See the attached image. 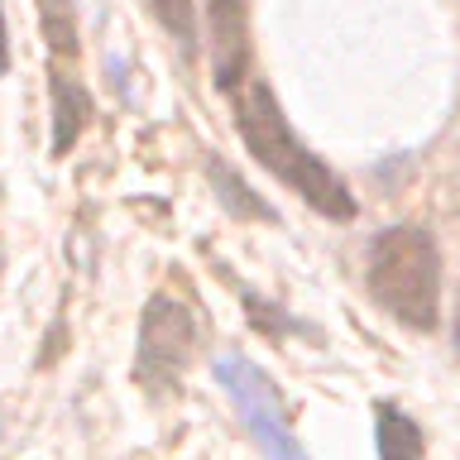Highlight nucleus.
I'll return each mask as SVG.
<instances>
[{"label":"nucleus","mask_w":460,"mask_h":460,"mask_svg":"<svg viewBox=\"0 0 460 460\" xmlns=\"http://www.w3.org/2000/svg\"><path fill=\"white\" fill-rule=\"evenodd\" d=\"M235 125H240V139L250 144V154L279 182L293 187L302 201H312V207L322 216H331V221H350L355 216V201L345 192V182L316 154H307V144L288 129L279 101H273V92L264 82L235 86Z\"/></svg>","instance_id":"1"},{"label":"nucleus","mask_w":460,"mask_h":460,"mask_svg":"<svg viewBox=\"0 0 460 460\" xmlns=\"http://www.w3.org/2000/svg\"><path fill=\"white\" fill-rule=\"evenodd\" d=\"M369 293L402 326L431 331L441 312V259L427 230L398 226L369 244Z\"/></svg>","instance_id":"2"},{"label":"nucleus","mask_w":460,"mask_h":460,"mask_svg":"<svg viewBox=\"0 0 460 460\" xmlns=\"http://www.w3.org/2000/svg\"><path fill=\"white\" fill-rule=\"evenodd\" d=\"M221 384H226V394L235 398V408L259 437V446L269 451V460H302V446L293 441V431H288L283 408H279V398H273L264 374L254 365H244V359H221Z\"/></svg>","instance_id":"3"},{"label":"nucleus","mask_w":460,"mask_h":460,"mask_svg":"<svg viewBox=\"0 0 460 460\" xmlns=\"http://www.w3.org/2000/svg\"><path fill=\"white\" fill-rule=\"evenodd\" d=\"M197 350V326L192 312L178 307V302H149V316H144V369L154 365V379H172Z\"/></svg>","instance_id":"4"},{"label":"nucleus","mask_w":460,"mask_h":460,"mask_svg":"<svg viewBox=\"0 0 460 460\" xmlns=\"http://www.w3.org/2000/svg\"><path fill=\"white\" fill-rule=\"evenodd\" d=\"M207 24H211V58H216V82L226 92L244 86L250 67V0H207Z\"/></svg>","instance_id":"5"},{"label":"nucleus","mask_w":460,"mask_h":460,"mask_svg":"<svg viewBox=\"0 0 460 460\" xmlns=\"http://www.w3.org/2000/svg\"><path fill=\"white\" fill-rule=\"evenodd\" d=\"M53 154H67L72 144H77V135L86 129V120H92V96L82 92L77 82L67 77H53Z\"/></svg>","instance_id":"6"},{"label":"nucleus","mask_w":460,"mask_h":460,"mask_svg":"<svg viewBox=\"0 0 460 460\" xmlns=\"http://www.w3.org/2000/svg\"><path fill=\"white\" fill-rule=\"evenodd\" d=\"M379 451L384 460H422V431L398 408H379Z\"/></svg>","instance_id":"7"},{"label":"nucleus","mask_w":460,"mask_h":460,"mask_svg":"<svg viewBox=\"0 0 460 460\" xmlns=\"http://www.w3.org/2000/svg\"><path fill=\"white\" fill-rule=\"evenodd\" d=\"M43 29H49L53 53H77V20H72L67 0H43Z\"/></svg>","instance_id":"8"},{"label":"nucleus","mask_w":460,"mask_h":460,"mask_svg":"<svg viewBox=\"0 0 460 460\" xmlns=\"http://www.w3.org/2000/svg\"><path fill=\"white\" fill-rule=\"evenodd\" d=\"M154 14L164 20V29H168L172 39H192V29H197L192 0H154Z\"/></svg>","instance_id":"9"}]
</instances>
